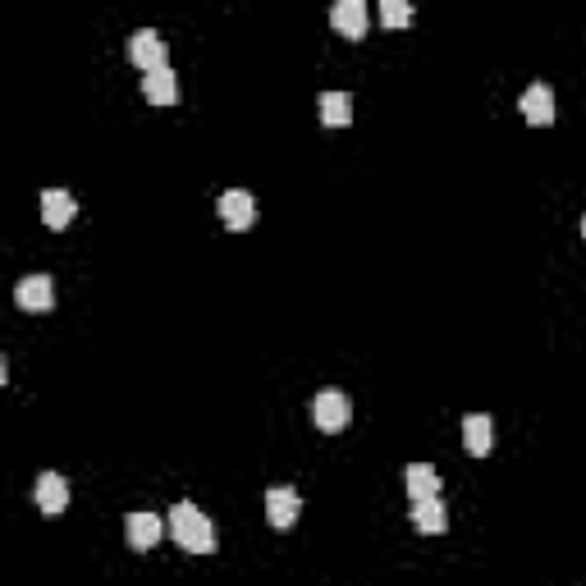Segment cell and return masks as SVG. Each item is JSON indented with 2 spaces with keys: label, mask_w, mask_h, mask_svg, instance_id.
<instances>
[{
  "label": "cell",
  "mask_w": 586,
  "mask_h": 586,
  "mask_svg": "<svg viewBox=\"0 0 586 586\" xmlns=\"http://www.w3.org/2000/svg\"><path fill=\"white\" fill-rule=\"evenodd\" d=\"M170 536L179 541V550H188V554L216 550V527L207 522V513L197 509V504H188V500L170 509Z\"/></svg>",
  "instance_id": "obj_1"
},
{
  "label": "cell",
  "mask_w": 586,
  "mask_h": 586,
  "mask_svg": "<svg viewBox=\"0 0 586 586\" xmlns=\"http://www.w3.org/2000/svg\"><path fill=\"white\" fill-rule=\"evenodd\" d=\"M216 216L225 220V229H252L257 225V197L252 193H243V188H229V193H220V202H216Z\"/></svg>",
  "instance_id": "obj_2"
},
{
  "label": "cell",
  "mask_w": 586,
  "mask_h": 586,
  "mask_svg": "<svg viewBox=\"0 0 586 586\" xmlns=\"http://www.w3.org/2000/svg\"><path fill=\"white\" fill-rule=\"evenodd\" d=\"M312 417L321 431H344L348 417H353V403H348L344 390H321L312 399Z\"/></svg>",
  "instance_id": "obj_3"
},
{
  "label": "cell",
  "mask_w": 586,
  "mask_h": 586,
  "mask_svg": "<svg viewBox=\"0 0 586 586\" xmlns=\"http://www.w3.org/2000/svg\"><path fill=\"white\" fill-rule=\"evenodd\" d=\"M165 42H161V33H152V28H138V33L129 37V60L142 69V74H156V69H170L165 65Z\"/></svg>",
  "instance_id": "obj_4"
},
{
  "label": "cell",
  "mask_w": 586,
  "mask_h": 586,
  "mask_svg": "<svg viewBox=\"0 0 586 586\" xmlns=\"http://www.w3.org/2000/svg\"><path fill=\"white\" fill-rule=\"evenodd\" d=\"M33 500H37V513H46V518H60L69 504V486L60 472H42L33 486Z\"/></svg>",
  "instance_id": "obj_5"
},
{
  "label": "cell",
  "mask_w": 586,
  "mask_h": 586,
  "mask_svg": "<svg viewBox=\"0 0 586 586\" xmlns=\"http://www.w3.org/2000/svg\"><path fill=\"white\" fill-rule=\"evenodd\" d=\"M14 303H19L23 312H51V303H55L51 275H23L19 289H14Z\"/></svg>",
  "instance_id": "obj_6"
},
{
  "label": "cell",
  "mask_w": 586,
  "mask_h": 586,
  "mask_svg": "<svg viewBox=\"0 0 586 586\" xmlns=\"http://www.w3.org/2000/svg\"><path fill=\"white\" fill-rule=\"evenodd\" d=\"M403 490H408V500H440V472L431 463H408L403 467Z\"/></svg>",
  "instance_id": "obj_7"
},
{
  "label": "cell",
  "mask_w": 586,
  "mask_h": 586,
  "mask_svg": "<svg viewBox=\"0 0 586 586\" xmlns=\"http://www.w3.org/2000/svg\"><path fill=\"white\" fill-rule=\"evenodd\" d=\"M298 513H303V500H298V490L293 486L266 490V518H271V527H293Z\"/></svg>",
  "instance_id": "obj_8"
},
{
  "label": "cell",
  "mask_w": 586,
  "mask_h": 586,
  "mask_svg": "<svg viewBox=\"0 0 586 586\" xmlns=\"http://www.w3.org/2000/svg\"><path fill=\"white\" fill-rule=\"evenodd\" d=\"M124 536H129L133 550H156V541L165 536V522L156 518V513H129V522H124Z\"/></svg>",
  "instance_id": "obj_9"
},
{
  "label": "cell",
  "mask_w": 586,
  "mask_h": 586,
  "mask_svg": "<svg viewBox=\"0 0 586 586\" xmlns=\"http://www.w3.org/2000/svg\"><path fill=\"white\" fill-rule=\"evenodd\" d=\"M518 110L527 115V124H554V92L550 83H532L527 92H522Z\"/></svg>",
  "instance_id": "obj_10"
},
{
  "label": "cell",
  "mask_w": 586,
  "mask_h": 586,
  "mask_svg": "<svg viewBox=\"0 0 586 586\" xmlns=\"http://www.w3.org/2000/svg\"><path fill=\"white\" fill-rule=\"evenodd\" d=\"M74 216H78L74 193H65V188H46V193H42V220H46V225L65 229Z\"/></svg>",
  "instance_id": "obj_11"
},
{
  "label": "cell",
  "mask_w": 586,
  "mask_h": 586,
  "mask_svg": "<svg viewBox=\"0 0 586 586\" xmlns=\"http://www.w3.org/2000/svg\"><path fill=\"white\" fill-rule=\"evenodd\" d=\"M330 23H335L344 37L358 42V37H367V5H362V0H339L335 10H330Z\"/></svg>",
  "instance_id": "obj_12"
},
{
  "label": "cell",
  "mask_w": 586,
  "mask_h": 586,
  "mask_svg": "<svg viewBox=\"0 0 586 586\" xmlns=\"http://www.w3.org/2000/svg\"><path fill=\"white\" fill-rule=\"evenodd\" d=\"M463 445H467V454H477V458L490 454V445H495V426H490L486 413H467L463 417Z\"/></svg>",
  "instance_id": "obj_13"
},
{
  "label": "cell",
  "mask_w": 586,
  "mask_h": 586,
  "mask_svg": "<svg viewBox=\"0 0 586 586\" xmlns=\"http://www.w3.org/2000/svg\"><path fill=\"white\" fill-rule=\"evenodd\" d=\"M413 522H417V532H445L449 527V513H445V500H417L413 504Z\"/></svg>",
  "instance_id": "obj_14"
},
{
  "label": "cell",
  "mask_w": 586,
  "mask_h": 586,
  "mask_svg": "<svg viewBox=\"0 0 586 586\" xmlns=\"http://www.w3.org/2000/svg\"><path fill=\"white\" fill-rule=\"evenodd\" d=\"M142 92H147V101H156V106H170V101L179 97V83H174L170 69H156V74H142Z\"/></svg>",
  "instance_id": "obj_15"
},
{
  "label": "cell",
  "mask_w": 586,
  "mask_h": 586,
  "mask_svg": "<svg viewBox=\"0 0 586 586\" xmlns=\"http://www.w3.org/2000/svg\"><path fill=\"white\" fill-rule=\"evenodd\" d=\"M316 106H321V120L335 124V129H344V124L353 120V97H348V92H321Z\"/></svg>",
  "instance_id": "obj_16"
},
{
  "label": "cell",
  "mask_w": 586,
  "mask_h": 586,
  "mask_svg": "<svg viewBox=\"0 0 586 586\" xmlns=\"http://www.w3.org/2000/svg\"><path fill=\"white\" fill-rule=\"evenodd\" d=\"M380 19L390 23V28H403V23H413V5H408V0H385V5H380Z\"/></svg>",
  "instance_id": "obj_17"
},
{
  "label": "cell",
  "mask_w": 586,
  "mask_h": 586,
  "mask_svg": "<svg viewBox=\"0 0 586 586\" xmlns=\"http://www.w3.org/2000/svg\"><path fill=\"white\" fill-rule=\"evenodd\" d=\"M582 234H586V216H582Z\"/></svg>",
  "instance_id": "obj_18"
}]
</instances>
